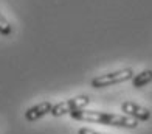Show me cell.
I'll list each match as a JSON object with an SVG mask.
<instances>
[{"label": "cell", "mask_w": 152, "mask_h": 134, "mask_svg": "<svg viewBox=\"0 0 152 134\" xmlns=\"http://www.w3.org/2000/svg\"><path fill=\"white\" fill-rule=\"evenodd\" d=\"M73 120L78 122H87V123H99L106 126H113V128H123V130H135L138 122L135 118H130L124 114H113V112L106 111H96V109H81L70 114Z\"/></svg>", "instance_id": "cell-1"}, {"label": "cell", "mask_w": 152, "mask_h": 134, "mask_svg": "<svg viewBox=\"0 0 152 134\" xmlns=\"http://www.w3.org/2000/svg\"><path fill=\"white\" fill-rule=\"evenodd\" d=\"M121 111L124 115H127L130 118H135L137 122H148L151 118V111L148 108L141 106V104H138L135 101H123L121 103Z\"/></svg>", "instance_id": "cell-4"}, {"label": "cell", "mask_w": 152, "mask_h": 134, "mask_svg": "<svg viewBox=\"0 0 152 134\" xmlns=\"http://www.w3.org/2000/svg\"><path fill=\"white\" fill-rule=\"evenodd\" d=\"M134 76H135L134 69L124 67V69H120V70H113V72L96 75L95 78H92L90 86L95 87V89H102V87L115 86V84H121V83H126V81H132Z\"/></svg>", "instance_id": "cell-2"}, {"label": "cell", "mask_w": 152, "mask_h": 134, "mask_svg": "<svg viewBox=\"0 0 152 134\" xmlns=\"http://www.w3.org/2000/svg\"><path fill=\"white\" fill-rule=\"evenodd\" d=\"M149 83H152V70L151 69H144L140 73H135L132 78V86L135 89H141L144 86H148Z\"/></svg>", "instance_id": "cell-6"}, {"label": "cell", "mask_w": 152, "mask_h": 134, "mask_svg": "<svg viewBox=\"0 0 152 134\" xmlns=\"http://www.w3.org/2000/svg\"><path fill=\"white\" fill-rule=\"evenodd\" d=\"M51 109H53V103L51 101H40L37 104H34V106H30L28 109L25 111V120L26 122H30V123H34V122H37L39 118H42L45 117L47 114H51Z\"/></svg>", "instance_id": "cell-5"}, {"label": "cell", "mask_w": 152, "mask_h": 134, "mask_svg": "<svg viewBox=\"0 0 152 134\" xmlns=\"http://www.w3.org/2000/svg\"><path fill=\"white\" fill-rule=\"evenodd\" d=\"M78 134H104V133H99V131H95L92 128H87V126H84V128H79L78 130Z\"/></svg>", "instance_id": "cell-8"}, {"label": "cell", "mask_w": 152, "mask_h": 134, "mask_svg": "<svg viewBox=\"0 0 152 134\" xmlns=\"http://www.w3.org/2000/svg\"><path fill=\"white\" fill-rule=\"evenodd\" d=\"M88 104H90V97L88 95H78V97H73V98H68V100H64V101H59L56 104H53L51 115L53 117L70 115L76 111L86 109Z\"/></svg>", "instance_id": "cell-3"}, {"label": "cell", "mask_w": 152, "mask_h": 134, "mask_svg": "<svg viewBox=\"0 0 152 134\" xmlns=\"http://www.w3.org/2000/svg\"><path fill=\"white\" fill-rule=\"evenodd\" d=\"M0 34H2V36H11L12 34V25L10 24V20L3 16L2 11H0Z\"/></svg>", "instance_id": "cell-7"}]
</instances>
